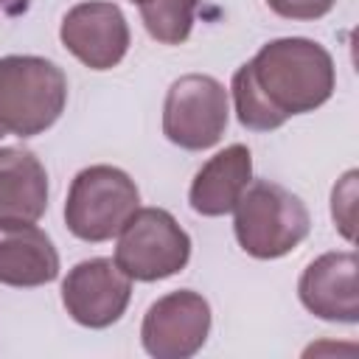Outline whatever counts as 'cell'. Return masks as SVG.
<instances>
[{
    "instance_id": "20",
    "label": "cell",
    "mask_w": 359,
    "mask_h": 359,
    "mask_svg": "<svg viewBox=\"0 0 359 359\" xmlns=\"http://www.w3.org/2000/svg\"><path fill=\"white\" fill-rule=\"evenodd\" d=\"M132 3H143V0H132Z\"/></svg>"
},
{
    "instance_id": "16",
    "label": "cell",
    "mask_w": 359,
    "mask_h": 359,
    "mask_svg": "<svg viewBox=\"0 0 359 359\" xmlns=\"http://www.w3.org/2000/svg\"><path fill=\"white\" fill-rule=\"evenodd\" d=\"M331 216L337 222V230L353 241L356 233V171H348L331 194Z\"/></svg>"
},
{
    "instance_id": "13",
    "label": "cell",
    "mask_w": 359,
    "mask_h": 359,
    "mask_svg": "<svg viewBox=\"0 0 359 359\" xmlns=\"http://www.w3.org/2000/svg\"><path fill=\"white\" fill-rule=\"evenodd\" d=\"M252 180V154L247 146L233 143L213 154L194 177L188 202L202 216H224L236 208L238 196Z\"/></svg>"
},
{
    "instance_id": "18",
    "label": "cell",
    "mask_w": 359,
    "mask_h": 359,
    "mask_svg": "<svg viewBox=\"0 0 359 359\" xmlns=\"http://www.w3.org/2000/svg\"><path fill=\"white\" fill-rule=\"evenodd\" d=\"M28 6H31V0H0V14H6V17H20V14L28 11Z\"/></svg>"
},
{
    "instance_id": "6",
    "label": "cell",
    "mask_w": 359,
    "mask_h": 359,
    "mask_svg": "<svg viewBox=\"0 0 359 359\" xmlns=\"http://www.w3.org/2000/svg\"><path fill=\"white\" fill-rule=\"evenodd\" d=\"M227 90L222 81L205 73L180 76L163 104V135L188 151L210 149L227 129Z\"/></svg>"
},
{
    "instance_id": "10",
    "label": "cell",
    "mask_w": 359,
    "mask_h": 359,
    "mask_svg": "<svg viewBox=\"0 0 359 359\" xmlns=\"http://www.w3.org/2000/svg\"><path fill=\"white\" fill-rule=\"evenodd\" d=\"M356 266L353 252H325L314 258L297 283L300 303L320 320L353 325L359 320Z\"/></svg>"
},
{
    "instance_id": "9",
    "label": "cell",
    "mask_w": 359,
    "mask_h": 359,
    "mask_svg": "<svg viewBox=\"0 0 359 359\" xmlns=\"http://www.w3.org/2000/svg\"><path fill=\"white\" fill-rule=\"evenodd\" d=\"M62 45L90 70L115 67L129 50V25L123 11L109 0L73 6L59 28Z\"/></svg>"
},
{
    "instance_id": "14",
    "label": "cell",
    "mask_w": 359,
    "mask_h": 359,
    "mask_svg": "<svg viewBox=\"0 0 359 359\" xmlns=\"http://www.w3.org/2000/svg\"><path fill=\"white\" fill-rule=\"evenodd\" d=\"M202 0H143L140 6V20L151 39L163 45H180L191 36L194 28V14Z\"/></svg>"
},
{
    "instance_id": "1",
    "label": "cell",
    "mask_w": 359,
    "mask_h": 359,
    "mask_svg": "<svg viewBox=\"0 0 359 359\" xmlns=\"http://www.w3.org/2000/svg\"><path fill=\"white\" fill-rule=\"evenodd\" d=\"M247 67L261 95L286 121L323 107L334 95L337 76L331 53L314 39H272L247 62Z\"/></svg>"
},
{
    "instance_id": "2",
    "label": "cell",
    "mask_w": 359,
    "mask_h": 359,
    "mask_svg": "<svg viewBox=\"0 0 359 359\" xmlns=\"http://www.w3.org/2000/svg\"><path fill=\"white\" fill-rule=\"evenodd\" d=\"M233 213L238 247L261 261L292 252L311 230V216L303 199L272 180L250 182L238 196Z\"/></svg>"
},
{
    "instance_id": "11",
    "label": "cell",
    "mask_w": 359,
    "mask_h": 359,
    "mask_svg": "<svg viewBox=\"0 0 359 359\" xmlns=\"http://www.w3.org/2000/svg\"><path fill=\"white\" fill-rule=\"evenodd\" d=\"M48 210V174L20 146L0 149V224H28Z\"/></svg>"
},
{
    "instance_id": "12",
    "label": "cell",
    "mask_w": 359,
    "mask_h": 359,
    "mask_svg": "<svg viewBox=\"0 0 359 359\" xmlns=\"http://www.w3.org/2000/svg\"><path fill=\"white\" fill-rule=\"evenodd\" d=\"M59 252L45 230L28 224H0V283L31 289L56 280Z\"/></svg>"
},
{
    "instance_id": "19",
    "label": "cell",
    "mask_w": 359,
    "mask_h": 359,
    "mask_svg": "<svg viewBox=\"0 0 359 359\" xmlns=\"http://www.w3.org/2000/svg\"><path fill=\"white\" fill-rule=\"evenodd\" d=\"M0 137H6V132H3V126H0Z\"/></svg>"
},
{
    "instance_id": "15",
    "label": "cell",
    "mask_w": 359,
    "mask_h": 359,
    "mask_svg": "<svg viewBox=\"0 0 359 359\" xmlns=\"http://www.w3.org/2000/svg\"><path fill=\"white\" fill-rule=\"evenodd\" d=\"M233 104H236V115H238V123L252 129V132H272L278 126L286 123L283 115H278L269 101L261 95V90L255 87L252 76H250V67L241 65L236 73H233Z\"/></svg>"
},
{
    "instance_id": "4",
    "label": "cell",
    "mask_w": 359,
    "mask_h": 359,
    "mask_svg": "<svg viewBox=\"0 0 359 359\" xmlns=\"http://www.w3.org/2000/svg\"><path fill=\"white\" fill-rule=\"evenodd\" d=\"M137 185L126 171L115 165H90L70 182L65 224L81 241H109L137 210Z\"/></svg>"
},
{
    "instance_id": "5",
    "label": "cell",
    "mask_w": 359,
    "mask_h": 359,
    "mask_svg": "<svg viewBox=\"0 0 359 359\" xmlns=\"http://www.w3.org/2000/svg\"><path fill=\"white\" fill-rule=\"evenodd\" d=\"M191 238L163 208H137L118 233L115 264L132 280H163L185 269Z\"/></svg>"
},
{
    "instance_id": "17",
    "label": "cell",
    "mask_w": 359,
    "mask_h": 359,
    "mask_svg": "<svg viewBox=\"0 0 359 359\" xmlns=\"http://www.w3.org/2000/svg\"><path fill=\"white\" fill-rule=\"evenodd\" d=\"M278 17L286 20H317L325 17L337 0H266Z\"/></svg>"
},
{
    "instance_id": "3",
    "label": "cell",
    "mask_w": 359,
    "mask_h": 359,
    "mask_svg": "<svg viewBox=\"0 0 359 359\" xmlns=\"http://www.w3.org/2000/svg\"><path fill=\"white\" fill-rule=\"evenodd\" d=\"M67 101V79L42 56L0 59V126L6 135L34 137L50 129Z\"/></svg>"
},
{
    "instance_id": "8",
    "label": "cell",
    "mask_w": 359,
    "mask_h": 359,
    "mask_svg": "<svg viewBox=\"0 0 359 359\" xmlns=\"http://www.w3.org/2000/svg\"><path fill=\"white\" fill-rule=\"evenodd\" d=\"M132 297V278L109 258L76 264L62 280V303L84 328H107L118 323Z\"/></svg>"
},
{
    "instance_id": "7",
    "label": "cell",
    "mask_w": 359,
    "mask_h": 359,
    "mask_svg": "<svg viewBox=\"0 0 359 359\" xmlns=\"http://www.w3.org/2000/svg\"><path fill=\"white\" fill-rule=\"evenodd\" d=\"M210 331V306L199 292L177 289L149 306L140 339L154 359H188L194 356Z\"/></svg>"
}]
</instances>
